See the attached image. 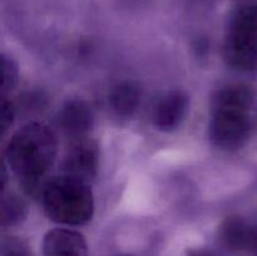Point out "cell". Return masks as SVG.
Listing matches in <instances>:
<instances>
[{"instance_id":"cell-3","label":"cell","mask_w":257,"mask_h":256,"mask_svg":"<svg viewBox=\"0 0 257 256\" xmlns=\"http://www.w3.org/2000/svg\"><path fill=\"white\" fill-rule=\"evenodd\" d=\"M222 54L225 62L233 69L257 70V3H245L232 13Z\"/></svg>"},{"instance_id":"cell-17","label":"cell","mask_w":257,"mask_h":256,"mask_svg":"<svg viewBox=\"0 0 257 256\" xmlns=\"http://www.w3.org/2000/svg\"><path fill=\"white\" fill-rule=\"evenodd\" d=\"M250 252L252 253V256H257V227H255V232H253V238L252 243H251Z\"/></svg>"},{"instance_id":"cell-14","label":"cell","mask_w":257,"mask_h":256,"mask_svg":"<svg viewBox=\"0 0 257 256\" xmlns=\"http://www.w3.org/2000/svg\"><path fill=\"white\" fill-rule=\"evenodd\" d=\"M3 256H33L30 248L18 238H8L3 245Z\"/></svg>"},{"instance_id":"cell-8","label":"cell","mask_w":257,"mask_h":256,"mask_svg":"<svg viewBox=\"0 0 257 256\" xmlns=\"http://www.w3.org/2000/svg\"><path fill=\"white\" fill-rule=\"evenodd\" d=\"M43 256H88L84 236L69 228H54L44 236Z\"/></svg>"},{"instance_id":"cell-18","label":"cell","mask_w":257,"mask_h":256,"mask_svg":"<svg viewBox=\"0 0 257 256\" xmlns=\"http://www.w3.org/2000/svg\"><path fill=\"white\" fill-rule=\"evenodd\" d=\"M119 256H132V255H119Z\"/></svg>"},{"instance_id":"cell-12","label":"cell","mask_w":257,"mask_h":256,"mask_svg":"<svg viewBox=\"0 0 257 256\" xmlns=\"http://www.w3.org/2000/svg\"><path fill=\"white\" fill-rule=\"evenodd\" d=\"M27 217V206L18 196L9 195L3 198L2 222L3 226L19 225Z\"/></svg>"},{"instance_id":"cell-1","label":"cell","mask_w":257,"mask_h":256,"mask_svg":"<svg viewBox=\"0 0 257 256\" xmlns=\"http://www.w3.org/2000/svg\"><path fill=\"white\" fill-rule=\"evenodd\" d=\"M57 156V138L42 123H29L13 135L7 160L20 182L44 181Z\"/></svg>"},{"instance_id":"cell-2","label":"cell","mask_w":257,"mask_h":256,"mask_svg":"<svg viewBox=\"0 0 257 256\" xmlns=\"http://www.w3.org/2000/svg\"><path fill=\"white\" fill-rule=\"evenodd\" d=\"M40 198L48 217L63 225H84L94 211L89 185L65 175L48 181Z\"/></svg>"},{"instance_id":"cell-15","label":"cell","mask_w":257,"mask_h":256,"mask_svg":"<svg viewBox=\"0 0 257 256\" xmlns=\"http://www.w3.org/2000/svg\"><path fill=\"white\" fill-rule=\"evenodd\" d=\"M2 99V130L3 135L9 130L13 124V120L15 117V108L9 99H7L5 95H3Z\"/></svg>"},{"instance_id":"cell-11","label":"cell","mask_w":257,"mask_h":256,"mask_svg":"<svg viewBox=\"0 0 257 256\" xmlns=\"http://www.w3.org/2000/svg\"><path fill=\"white\" fill-rule=\"evenodd\" d=\"M253 90L243 84H232L216 90L211 98V108L232 107L251 109L253 103Z\"/></svg>"},{"instance_id":"cell-4","label":"cell","mask_w":257,"mask_h":256,"mask_svg":"<svg viewBox=\"0 0 257 256\" xmlns=\"http://www.w3.org/2000/svg\"><path fill=\"white\" fill-rule=\"evenodd\" d=\"M250 109L232 107L211 108L208 133L216 147L236 151L246 145L251 135Z\"/></svg>"},{"instance_id":"cell-16","label":"cell","mask_w":257,"mask_h":256,"mask_svg":"<svg viewBox=\"0 0 257 256\" xmlns=\"http://www.w3.org/2000/svg\"><path fill=\"white\" fill-rule=\"evenodd\" d=\"M187 256H216L212 251H208L206 248H196L188 252Z\"/></svg>"},{"instance_id":"cell-10","label":"cell","mask_w":257,"mask_h":256,"mask_svg":"<svg viewBox=\"0 0 257 256\" xmlns=\"http://www.w3.org/2000/svg\"><path fill=\"white\" fill-rule=\"evenodd\" d=\"M140 102V89L132 82L118 83L109 93L110 108L119 117H131L137 110Z\"/></svg>"},{"instance_id":"cell-7","label":"cell","mask_w":257,"mask_h":256,"mask_svg":"<svg viewBox=\"0 0 257 256\" xmlns=\"http://www.w3.org/2000/svg\"><path fill=\"white\" fill-rule=\"evenodd\" d=\"M190 100L181 90H175L163 95L153 110V123L165 132L176 130L185 119L188 112Z\"/></svg>"},{"instance_id":"cell-13","label":"cell","mask_w":257,"mask_h":256,"mask_svg":"<svg viewBox=\"0 0 257 256\" xmlns=\"http://www.w3.org/2000/svg\"><path fill=\"white\" fill-rule=\"evenodd\" d=\"M18 67L14 60L7 55H2V95L14 89L18 82Z\"/></svg>"},{"instance_id":"cell-9","label":"cell","mask_w":257,"mask_h":256,"mask_svg":"<svg viewBox=\"0 0 257 256\" xmlns=\"http://www.w3.org/2000/svg\"><path fill=\"white\" fill-rule=\"evenodd\" d=\"M255 227L240 216H230L218 228L220 243L231 252L250 251Z\"/></svg>"},{"instance_id":"cell-6","label":"cell","mask_w":257,"mask_h":256,"mask_svg":"<svg viewBox=\"0 0 257 256\" xmlns=\"http://www.w3.org/2000/svg\"><path fill=\"white\" fill-rule=\"evenodd\" d=\"M59 124L72 141L87 138L94 124L92 109L84 100H68L60 109Z\"/></svg>"},{"instance_id":"cell-5","label":"cell","mask_w":257,"mask_h":256,"mask_svg":"<svg viewBox=\"0 0 257 256\" xmlns=\"http://www.w3.org/2000/svg\"><path fill=\"white\" fill-rule=\"evenodd\" d=\"M98 162V147L93 141L87 138L73 141L63 160V175L89 183L97 176Z\"/></svg>"}]
</instances>
